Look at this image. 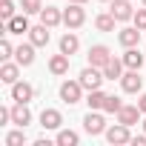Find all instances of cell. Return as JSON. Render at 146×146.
<instances>
[{
    "mask_svg": "<svg viewBox=\"0 0 146 146\" xmlns=\"http://www.w3.org/2000/svg\"><path fill=\"white\" fill-rule=\"evenodd\" d=\"M80 86L86 89V92H95V89H100L103 86V80H106V75H103V69H98V66H86L83 72H80Z\"/></svg>",
    "mask_w": 146,
    "mask_h": 146,
    "instance_id": "cell-1",
    "label": "cell"
},
{
    "mask_svg": "<svg viewBox=\"0 0 146 146\" xmlns=\"http://www.w3.org/2000/svg\"><path fill=\"white\" fill-rule=\"evenodd\" d=\"M63 23L66 29H80L86 23V9L80 3H69V9H63Z\"/></svg>",
    "mask_w": 146,
    "mask_h": 146,
    "instance_id": "cell-2",
    "label": "cell"
},
{
    "mask_svg": "<svg viewBox=\"0 0 146 146\" xmlns=\"http://www.w3.org/2000/svg\"><path fill=\"white\" fill-rule=\"evenodd\" d=\"M80 98H83L80 80H63V83H60V100H63V103L75 106V103H80Z\"/></svg>",
    "mask_w": 146,
    "mask_h": 146,
    "instance_id": "cell-3",
    "label": "cell"
},
{
    "mask_svg": "<svg viewBox=\"0 0 146 146\" xmlns=\"http://www.w3.org/2000/svg\"><path fill=\"white\" fill-rule=\"evenodd\" d=\"M106 140L112 143V146H123V143H132V132H129V126L126 123H115V126H109L106 129Z\"/></svg>",
    "mask_w": 146,
    "mask_h": 146,
    "instance_id": "cell-4",
    "label": "cell"
},
{
    "mask_svg": "<svg viewBox=\"0 0 146 146\" xmlns=\"http://www.w3.org/2000/svg\"><path fill=\"white\" fill-rule=\"evenodd\" d=\"M83 129L89 135H106V120H103L100 109H89V115L83 117Z\"/></svg>",
    "mask_w": 146,
    "mask_h": 146,
    "instance_id": "cell-5",
    "label": "cell"
},
{
    "mask_svg": "<svg viewBox=\"0 0 146 146\" xmlns=\"http://www.w3.org/2000/svg\"><path fill=\"white\" fill-rule=\"evenodd\" d=\"M109 12L115 15L117 23H126L135 17V9H132V0H109Z\"/></svg>",
    "mask_w": 146,
    "mask_h": 146,
    "instance_id": "cell-6",
    "label": "cell"
},
{
    "mask_svg": "<svg viewBox=\"0 0 146 146\" xmlns=\"http://www.w3.org/2000/svg\"><path fill=\"white\" fill-rule=\"evenodd\" d=\"M120 89H123L126 95H137V92L143 89V78L137 75V69H126V72H123V78H120Z\"/></svg>",
    "mask_w": 146,
    "mask_h": 146,
    "instance_id": "cell-7",
    "label": "cell"
},
{
    "mask_svg": "<svg viewBox=\"0 0 146 146\" xmlns=\"http://www.w3.org/2000/svg\"><path fill=\"white\" fill-rule=\"evenodd\" d=\"M89 66H98V69H103L109 60H112V52H109V46H103V43H95L92 49H89Z\"/></svg>",
    "mask_w": 146,
    "mask_h": 146,
    "instance_id": "cell-8",
    "label": "cell"
},
{
    "mask_svg": "<svg viewBox=\"0 0 146 146\" xmlns=\"http://www.w3.org/2000/svg\"><path fill=\"white\" fill-rule=\"evenodd\" d=\"M12 100H15V103H32V100H35V86L26 83V80L12 83Z\"/></svg>",
    "mask_w": 146,
    "mask_h": 146,
    "instance_id": "cell-9",
    "label": "cell"
},
{
    "mask_svg": "<svg viewBox=\"0 0 146 146\" xmlns=\"http://www.w3.org/2000/svg\"><path fill=\"white\" fill-rule=\"evenodd\" d=\"M29 17H26V12L23 15H15L12 20H6V29H3V35H29Z\"/></svg>",
    "mask_w": 146,
    "mask_h": 146,
    "instance_id": "cell-10",
    "label": "cell"
},
{
    "mask_svg": "<svg viewBox=\"0 0 146 146\" xmlns=\"http://www.w3.org/2000/svg\"><path fill=\"white\" fill-rule=\"evenodd\" d=\"M20 69H23V66H20L17 60H15V63H12V60H3V66H0V80L9 83V86L17 83V80H20Z\"/></svg>",
    "mask_w": 146,
    "mask_h": 146,
    "instance_id": "cell-11",
    "label": "cell"
},
{
    "mask_svg": "<svg viewBox=\"0 0 146 146\" xmlns=\"http://www.w3.org/2000/svg\"><path fill=\"white\" fill-rule=\"evenodd\" d=\"M117 43H120L123 49L137 46V43H140V29H137V26H126V29H120V32H117Z\"/></svg>",
    "mask_w": 146,
    "mask_h": 146,
    "instance_id": "cell-12",
    "label": "cell"
},
{
    "mask_svg": "<svg viewBox=\"0 0 146 146\" xmlns=\"http://www.w3.org/2000/svg\"><path fill=\"white\" fill-rule=\"evenodd\" d=\"M12 123L15 126H29L32 123V109H29V103H15L12 106Z\"/></svg>",
    "mask_w": 146,
    "mask_h": 146,
    "instance_id": "cell-13",
    "label": "cell"
},
{
    "mask_svg": "<svg viewBox=\"0 0 146 146\" xmlns=\"http://www.w3.org/2000/svg\"><path fill=\"white\" fill-rule=\"evenodd\" d=\"M49 72L54 78H63V75H69V54H52L49 57Z\"/></svg>",
    "mask_w": 146,
    "mask_h": 146,
    "instance_id": "cell-14",
    "label": "cell"
},
{
    "mask_svg": "<svg viewBox=\"0 0 146 146\" xmlns=\"http://www.w3.org/2000/svg\"><path fill=\"white\" fill-rule=\"evenodd\" d=\"M35 49H37V46H35L32 40H29V43H20V46L15 49V60H17L20 66H32V63H35Z\"/></svg>",
    "mask_w": 146,
    "mask_h": 146,
    "instance_id": "cell-15",
    "label": "cell"
},
{
    "mask_svg": "<svg viewBox=\"0 0 146 146\" xmlns=\"http://www.w3.org/2000/svg\"><path fill=\"white\" fill-rule=\"evenodd\" d=\"M140 106H132V103H123L120 106V112H117V120L120 123H126V126H135L137 120H140Z\"/></svg>",
    "mask_w": 146,
    "mask_h": 146,
    "instance_id": "cell-16",
    "label": "cell"
},
{
    "mask_svg": "<svg viewBox=\"0 0 146 146\" xmlns=\"http://www.w3.org/2000/svg\"><path fill=\"white\" fill-rule=\"evenodd\" d=\"M40 23H46L49 29H54V26L63 23V12L54 9V6H43V12H40Z\"/></svg>",
    "mask_w": 146,
    "mask_h": 146,
    "instance_id": "cell-17",
    "label": "cell"
},
{
    "mask_svg": "<svg viewBox=\"0 0 146 146\" xmlns=\"http://www.w3.org/2000/svg\"><path fill=\"white\" fill-rule=\"evenodd\" d=\"M60 123H63V115L57 109H43L40 112V126L43 129H60Z\"/></svg>",
    "mask_w": 146,
    "mask_h": 146,
    "instance_id": "cell-18",
    "label": "cell"
},
{
    "mask_svg": "<svg viewBox=\"0 0 146 146\" xmlns=\"http://www.w3.org/2000/svg\"><path fill=\"white\" fill-rule=\"evenodd\" d=\"M123 72H126V66H123V60H120V57H112V60L103 66L106 80H120V78H123Z\"/></svg>",
    "mask_w": 146,
    "mask_h": 146,
    "instance_id": "cell-19",
    "label": "cell"
},
{
    "mask_svg": "<svg viewBox=\"0 0 146 146\" xmlns=\"http://www.w3.org/2000/svg\"><path fill=\"white\" fill-rule=\"evenodd\" d=\"M29 40H32L37 49H43V46L49 43V26H46V23H40V26H32V29H29Z\"/></svg>",
    "mask_w": 146,
    "mask_h": 146,
    "instance_id": "cell-20",
    "label": "cell"
},
{
    "mask_svg": "<svg viewBox=\"0 0 146 146\" xmlns=\"http://www.w3.org/2000/svg\"><path fill=\"white\" fill-rule=\"evenodd\" d=\"M120 60H123V66H126V69H140V66H143V54H140V49H137V46L126 49Z\"/></svg>",
    "mask_w": 146,
    "mask_h": 146,
    "instance_id": "cell-21",
    "label": "cell"
},
{
    "mask_svg": "<svg viewBox=\"0 0 146 146\" xmlns=\"http://www.w3.org/2000/svg\"><path fill=\"white\" fill-rule=\"evenodd\" d=\"M78 49H80L78 35H72V32H69V35H63V37H60V52H63V54H69V57H72V54H78Z\"/></svg>",
    "mask_w": 146,
    "mask_h": 146,
    "instance_id": "cell-22",
    "label": "cell"
},
{
    "mask_svg": "<svg viewBox=\"0 0 146 146\" xmlns=\"http://www.w3.org/2000/svg\"><path fill=\"white\" fill-rule=\"evenodd\" d=\"M115 23H117V20H115L112 12H103V15L95 17V29H98V32H115Z\"/></svg>",
    "mask_w": 146,
    "mask_h": 146,
    "instance_id": "cell-23",
    "label": "cell"
},
{
    "mask_svg": "<svg viewBox=\"0 0 146 146\" xmlns=\"http://www.w3.org/2000/svg\"><path fill=\"white\" fill-rule=\"evenodd\" d=\"M78 132H72V129H60L57 132V137H54V143L57 146H78Z\"/></svg>",
    "mask_w": 146,
    "mask_h": 146,
    "instance_id": "cell-24",
    "label": "cell"
},
{
    "mask_svg": "<svg viewBox=\"0 0 146 146\" xmlns=\"http://www.w3.org/2000/svg\"><path fill=\"white\" fill-rule=\"evenodd\" d=\"M106 92L103 89H95V92H89V98H86V103H89V109H103L106 106Z\"/></svg>",
    "mask_w": 146,
    "mask_h": 146,
    "instance_id": "cell-25",
    "label": "cell"
},
{
    "mask_svg": "<svg viewBox=\"0 0 146 146\" xmlns=\"http://www.w3.org/2000/svg\"><path fill=\"white\" fill-rule=\"evenodd\" d=\"M20 9L26 15H40L43 12V0H20Z\"/></svg>",
    "mask_w": 146,
    "mask_h": 146,
    "instance_id": "cell-26",
    "label": "cell"
},
{
    "mask_svg": "<svg viewBox=\"0 0 146 146\" xmlns=\"http://www.w3.org/2000/svg\"><path fill=\"white\" fill-rule=\"evenodd\" d=\"M26 143V135H23V126L17 129V132H9L6 135V146H23Z\"/></svg>",
    "mask_w": 146,
    "mask_h": 146,
    "instance_id": "cell-27",
    "label": "cell"
},
{
    "mask_svg": "<svg viewBox=\"0 0 146 146\" xmlns=\"http://www.w3.org/2000/svg\"><path fill=\"white\" fill-rule=\"evenodd\" d=\"M15 3H12V0H0V17H3V20H12L15 17Z\"/></svg>",
    "mask_w": 146,
    "mask_h": 146,
    "instance_id": "cell-28",
    "label": "cell"
},
{
    "mask_svg": "<svg viewBox=\"0 0 146 146\" xmlns=\"http://www.w3.org/2000/svg\"><path fill=\"white\" fill-rule=\"evenodd\" d=\"M120 106H123V100H120V98H115V95H109V98H106V106H103V112H109V115H117V112H120Z\"/></svg>",
    "mask_w": 146,
    "mask_h": 146,
    "instance_id": "cell-29",
    "label": "cell"
},
{
    "mask_svg": "<svg viewBox=\"0 0 146 146\" xmlns=\"http://www.w3.org/2000/svg\"><path fill=\"white\" fill-rule=\"evenodd\" d=\"M12 54H15V46L3 37V40H0V60H12Z\"/></svg>",
    "mask_w": 146,
    "mask_h": 146,
    "instance_id": "cell-30",
    "label": "cell"
},
{
    "mask_svg": "<svg viewBox=\"0 0 146 146\" xmlns=\"http://www.w3.org/2000/svg\"><path fill=\"white\" fill-rule=\"evenodd\" d=\"M132 23H135V26H137L140 32H146V6L135 12V17H132Z\"/></svg>",
    "mask_w": 146,
    "mask_h": 146,
    "instance_id": "cell-31",
    "label": "cell"
},
{
    "mask_svg": "<svg viewBox=\"0 0 146 146\" xmlns=\"http://www.w3.org/2000/svg\"><path fill=\"white\" fill-rule=\"evenodd\" d=\"M132 143H135V146H146V132H143V135H135Z\"/></svg>",
    "mask_w": 146,
    "mask_h": 146,
    "instance_id": "cell-32",
    "label": "cell"
},
{
    "mask_svg": "<svg viewBox=\"0 0 146 146\" xmlns=\"http://www.w3.org/2000/svg\"><path fill=\"white\" fill-rule=\"evenodd\" d=\"M137 106H140V112H143V115H146V92H143V95H140V100H137Z\"/></svg>",
    "mask_w": 146,
    "mask_h": 146,
    "instance_id": "cell-33",
    "label": "cell"
},
{
    "mask_svg": "<svg viewBox=\"0 0 146 146\" xmlns=\"http://www.w3.org/2000/svg\"><path fill=\"white\" fill-rule=\"evenodd\" d=\"M66 3H80V6H86L89 0H66Z\"/></svg>",
    "mask_w": 146,
    "mask_h": 146,
    "instance_id": "cell-34",
    "label": "cell"
},
{
    "mask_svg": "<svg viewBox=\"0 0 146 146\" xmlns=\"http://www.w3.org/2000/svg\"><path fill=\"white\" fill-rule=\"evenodd\" d=\"M143 132H146V115H143Z\"/></svg>",
    "mask_w": 146,
    "mask_h": 146,
    "instance_id": "cell-35",
    "label": "cell"
},
{
    "mask_svg": "<svg viewBox=\"0 0 146 146\" xmlns=\"http://www.w3.org/2000/svg\"><path fill=\"white\" fill-rule=\"evenodd\" d=\"M100 3H109V0H100Z\"/></svg>",
    "mask_w": 146,
    "mask_h": 146,
    "instance_id": "cell-36",
    "label": "cell"
},
{
    "mask_svg": "<svg viewBox=\"0 0 146 146\" xmlns=\"http://www.w3.org/2000/svg\"><path fill=\"white\" fill-rule=\"evenodd\" d=\"M143 6H146V0H143Z\"/></svg>",
    "mask_w": 146,
    "mask_h": 146,
    "instance_id": "cell-37",
    "label": "cell"
}]
</instances>
